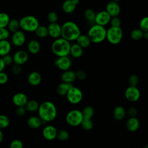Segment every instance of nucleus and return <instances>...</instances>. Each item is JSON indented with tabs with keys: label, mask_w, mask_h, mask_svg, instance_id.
Masks as SVG:
<instances>
[{
	"label": "nucleus",
	"mask_w": 148,
	"mask_h": 148,
	"mask_svg": "<svg viewBox=\"0 0 148 148\" xmlns=\"http://www.w3.org/2000/svg\"><path fill=\"white\" fill-rule=\"evenodd\" d=\"M38 116L45 123L54 120L57 114L56 105L51 101H46L39 105L38 109Z\"/></svg>",
	"instance_id": "nucleus-1"
},
{
	"label": "nucleus",
	"mask_w": 148,
	"mask_h": 148,
	"mask_svg": "<svg viewBox=\"0 0 148 148\" xmlns=\"http://www.w3.org/2000/svg\"><path fill=\"white\" fill-rule=\"evenodd\" d=\"M80 34L79 27L73 21H66L61 25V36L69 42L76 40Z\"/></svg>",
	"instance_id": "nucleus-2"
},
{
	"label": "nucleus",
	"mask_w": 148,
	"mask_h": 148,
	"mask_svg": "<svg viewBox=\"0 0 148 148\" xmlns=\"http://www.w3.org/2000/svg\"><path fill=\"white\" fill-rule=\"evenodd\" d=\"M70 47V42L61 37L56 39L51 46L53 53L58 57L68 56L69 54Z\"/></svg>",
	"instance_id": "nucleus-3"
},
{
	"label": "nucleus",
	"mask_w": 148,
	"mask_h": 148,
	"mask_svg": "<svg viewBox=\"0 0 148 148\" xmlns=\"http://www.w3.org/2000/svg\"><path fill=\"white\" fill-rule=\"evenodd\" d=\"M106 29L102 25L94 24L88 29L87 36L91 42L100 43L106 39Z\"/></svg>",
	"instance_id": "nucleus-4"
},
{
	"label": "nucleus",
	"mask_w": 148,
	"mask_h": 148,
	"mask_svg": "<svg viewBox=\"0 0 148 148\" xmlns=\"http://www.w3.org/2000/svg\"><path fill=\"white\" fill-rule=\"evenodd\" d=\"M20 28L27 32H35L39 25V21L36 17L28 15L22 17L19 20Z\"/></svg>",
	"instance_id": "nucleus-5"
},
{
	"label": "nucleus",
	"mask_w": 148,
	"mask_h": 148,
	"mask_svg": "<svg viewBox=\"0 0 148 148\" xmlns=\"http://www.w3.org/2000/svg\"><path fill=\"white\" fill-rule=\"evenodd\" d=\"M123 36V31L120 27H109L106 29V39L112 45H117L122 40Z\"/></svg>",
	"instance_id": "nucleus-6"
},
{
	"label": "nucleus",
	"mask_w": 148,
	"mask_h": 148,
	"mask_svg": "<svg viewBox=\"0 0 148 148\" xmlns=\"http://www.w3.org/2000/svg\"><path fill=\"white\" fill-rule=\"evenodd\" d=\"M83 120L82 112L77 109H73L69 111L65 117L67 124L72 127L80 125Z\"/></svg>",
	"instance_id": "nucleus-7"
},
{
	"label": "nucleus",
	"mask_w": 148,
	"mask_h": 148,
	"mask_svg": "<svg viewBox=\"0 0 148 148\" xmlns=\"http://www.w3.org/2000/svg\"><path fill=\"white\" fill-rule=\"evenodd\" d=\"M66 97L69 102L72 104H77L83 99V92L77 87L72 86L66 94Z\"/></svg>",
	"instance_id": "nucleus-8"
},
{
	"label": "nucleus",
	"mask_w": 148,
	"mask_h": 148,
	"mask_svg": "<svg viewBox=\"0 0 148 148\" xmlns=\"http://www.w3.org/2000/svg\"><path fill=\"white\" fill-rule=\"evenodd\" d=\"M125 97L130 102H134L139 100L140 92L136 86H129L125 90Z\"/></svg>",
	"instance_id": "nucleus-9"
},
{
	"label": "nucleus",
	"mask_w": 148,
	"mask_h": 148,
	"mask_svg": "<svg viewBox=\"0 0 148 148\" xmlns=\"http://www.w3.org/2000/svg\"><path fill=\"white\" fill-rule=\"evenodd\" d=\"M54 64L59 69L65 71L70 69L72 62L68 56H62L58 57V58L54 61Z\"/></svg>",
	"instance_id": "nucleus-10"
},
{
	"label": "nucleus",
	"mask_w": 148,
	"mask_h": 148,
	"mask_svg": "<svg viewBox=\"0 0 148 148\" xmlns=\"http://www.w3.org/2000/svg\"><path fill=\"white\" fill-rule=\"evenodd\" d=\"M111 17L106 10H102L96 13L94 23L96 24L105 26L109 23Z\"/></svg>",
	"instance_id": "nucleus-11"
},
{
	"label": "nucleus",
	"mask_w": 148,
	"mask_h": 148,
	"mask_svg": "<svg viewBox=\"0 0 148 148\" xmlns=\"http://www.w3.org/2000/svg\"><path fill=\"white\" fill-rule=\"evenodd\" d=\"M25 34L22 31L18 30L13 33L11 40L12 44L17 47H20L23 46L25 42Z\"/></svg>",
	"instance_id": "nucleus-12"
},
{
	"label": "nucleus",
	"mask_w": 148,
	"mask_h": 148,
	"mask_svg": "<svg viewBox=\"0 0 148 148\" xmlns=\"http://www.w3.org/2000/svg\"><path fill=\"white\" fill-rule=\"evenodd\" d=\"M57 130L56 128L51 125L45 126L42 131V135L45 139L47 140H53L57 138Z\"/></svg>",
	"instance_id": "nucleus-13"
},
{
	"label": "nucleus",
	"mask_w": 148,
	"mask_h": 148,
	"mask_svg": "<svg viewBox=\"0 0 148 148\" xmlns=\"http://www.w3.org/2000/svg\"><path fill=\"white\" fill-rule=\"evenodd\" d=\"M13 57V62L16 64L21 65L25 64L28 60V54L25 50H20L16 51Z\"/></svg>",
	"instance_id": "nucleus-14"
},
{
	"label": "nucleus",
	"mask_w": 148,
	"mask_h": 148,
	"mask_svg": "<svg viewBox=\"0 0 148 148\" xmlns=\"http://www.w3.org/2000/svg\"><path fill=\"white\" fill-rule=\"evenodd\" d=\"M105 10L111 17H116L118 16L120 13V7L117 2L112 1L107 3Z\"/></svg>",
	"instance_id": "nucleus-15"
},
{
	"label": "nucleus",
	"mask_w": 148,
	"mask_h": 148,
	"mask_svg": "<svg viewBox=\"0 0 148 148\" xmlns=\"http://www.w3.org/2000/svg\"><path fill=\"white\" fill-rule=\"evenodd\" d=\"M47 28L48 30V35L53 38L57 39L61 36V25L57 22L50 23Z\"/></svg>",
	"instance_id": "nucleus-16"
},
{
	"label": "nucleus",
	"mask_w": 148,
	"mask_h": 148,
	"mask_svg": "<svg viewBox=\"0 0 148 148\" xmlns=\"http://www.w3.org/2000/svg\"><path fill=\"white\" fill-rule=\"evenodd\" d=\"M27 96L23 92H17L15 94L13 98V103L17 106H24L28 101Z\"/></svg>",
	"instance_id": "nucleus-17"
},
{
	"label": "nucleus",
	"mask_w": 148,
	"mask_h": 148,
	"mask_svg": "<svg viewBox=\"0 0 148 148\" xmlns=\"http://www.w3.org/2000/svg\"><path fill=\"white\" fill-rule=\"evenodd\" d=\"M41 81L42 76L40 73L37 71H33L28 76V82L31 86H36L40 83Z\"/></svg>",
	"instance_id": "nucleus-18"
},
{
	"label": "nucleus",
	"mask_w": 148,
	"mask_h": 148,
	"mask_svg": "<svg viewBox=\"0 0 148 148\" xmlns=\"http://www.w3.org/2000/svg\"><path fill=\"white\" fill-rule=\"evenodd\" d=\"M61 80L62 81V82L72 84V83L76 79L75 72H74L73 71L70 70V69L65 71L61 74Z\"/></svg>",
	"instance_id": "nucleus-19"
},
{
	"label": "nucleus",
	"mask_w": 148,
	"mask_h": 148,
	"mask_svg": "<svg viewBox=\"0 0 148 148\" xmlns=\"http://www.w3.org/2000/svg\"><path fill=\"white\" fill-rule=\"evenodd\" d=\"M126 127L130 132L136 131L139 127V121L136 117H130L127 121Z\"/></svg>",
	"instance_id": "nucleus-20"
},
{
	"label": "nucleus",
	"mask_w": 148,
	"mask_h": 148,
	"mask_svg": "<svg viewBox=\"0 0 148 148\" xmlns=\"http://www.w3.org/2000/svg\"><path fill=\"white\" fill-rule=\"evenodd\" d=\"M77 3L75 0H65L62 5V9L66 13H71L76 9Z\"/></svg>",
	"instance_id": "nucleus-21"
},
{
	"label": "nucleus",
	"mask_w": 148,
	"mask_h": 148,
	"mask_svg": "<svg viewBox=\"0 0 148 148\" xmlns=\"http://www.w3.org/2000/svg\"><path fill=\"white\" fill-rule=\"evenodd\" d=\"M69 54L75 58H80L83 54V48L80 46L77 43H75L71 45Z\"/></svg>",
	"instance_id": "nucleus-22"
},
{
	"label": "nucleus",
	"mask_w": 148,
	"mask_h": 148,
	"mask_svg": "<svg viewBox=\"0 0 148 148\" xmlns=\"http://www.w3.org/2000/svg\"><path fill=\"white\" fill-rule=\"evenodd\" d=\"M27 124L31 128L36 129L41 127L43 124V121L39 116H32L28 119Z\"/></svg>",
	"instance_id": "nucleus-23"
},
{
	"label": "nucleus",
	"mask_w": 148,
	"mask_h": 148,
	"mask_svg": "<svg viewBox=\"0 0 148 148\" xmlns=\"http://www.w3.org/2000/svg\"><path fill=\"white\" fill-rule=\"evenodd\" d=\"M11 49V43L8 40H0V56L9 54Z\"/></svg>",
	"instance_id": "nucleus-24"
},
{
	"label": "nucleus",
	"mask_w": 148,
	"mask_h": 148,
	"mask_svg": "<svg viewBox=\"0 0 148 148\" xmlns=\"http://www.w3.org/2000/svg\"><path fill=\"white\" fill-rule=\"evenodd\" d=\"M27 49L30 53L32 54H36L39 53L40 49V45L38 40L35 39H32L29 41L27 45Z\"/></svg>",
	"instance_id": "nucleus-25"
},
{
	"label": "nucleus",
	"mask_w": 148,
	"mask_h": 148,
	"mask_svg": "<svg viewBox=\"0 0 148 148\" xmlns=\"http://www.w3.org/2000/svg\"><path fill=\"white\" fill-rule=\"evenodd\" d=\"M125 116V110L122 106H117L113 112V116L116 120H123Z\"/></svg>",
	"instance_id": "nucleus-26"
},
{
	"label": "nucleus",
	"mask_w": 148,
	"mask_h": 148,
	"mask_svg": "<svg viewBox=\"0 0 148 148\" xmlns=\"http://www.w3.org/2000/svg\"><path fill=\"white\" fill-rule=\"evenodd\" d=\"M72 86L73 84L71 83L62 82L58 85L57 87V92L60 96H65Z\"/></svg>",
	"instance_id": "nucleus-27"
},
{
	"label": "nucleus",
	"mask_w": 148,
	"mask_h": 148,
	"mask_svg": "<svg viewBox=\"0 0 148 148\" xmlns=\"http://www.w3.org/2000/svg\"><path fill=\"white\" fill-rule=\"evenodd\" d=\"M76 43H77L83 49L88 47L91 43V40L87 35L80 34L76 39Z\"/></svg>",
	"instance_id": "nucleus-28"
},
{
	"label": "nucleus",
	"mask_w": 148,
	"mask_h": 148,
	"mask_svg": "<svg viewBox=\"0 0 148 148\" xmlns=\"http://www.w3.org/2000/svg\"><path fill=\"white\" fill-rule=\"evenodd\" d=\"M39 104L37 101L32 99V100L28 101L25 105L24 106V107L27 111L33 112L38 110L39 108Z\"/></svg>",
	"instance_id": "nucleus-29"
},
{
	"label": "nucleus",
	"mask_w": 148,
	"mask_h": 148,
	"mask_svg": "<svg viewBox=\"0 0 148 148\" xmlns=\"http://www.w3.org/2000/svg\"><path fill=\"white\" fill-rule=\"evenodd\" d=\"M83 119H91L94 114V109L91 106H86L81 111Z\"/></svg>",
	"instance_id": "nucleus-30"
},
{
	"label": "nucleus",
	"mask_w": 148,
	"mask_h": 148,
	"mask_svg": "<svg viewBox=\"0 0 148 148\" xmlns=\"http://www.w3.org/2000/svg\"><path fill=\"white\" fill-rule=\"evenodd\" d=\"M95 14L96 13L94 12V10L90 8L86 9L84 12V16L86 20L90 23L95 24L94 20H95Z\"/></svg>",
	"instance_id": "nucleus-31"
},
{
	"label": "nucleus",
	"mask_w": 148,
	"mask_h": 148,
	"mask_svg": "<svg viewBox=\"0 0 148 148\" xmlns=\"http://www.w3.org/2000/svg\"><path fill=\"white\" fill-rule=\"evenodd\" d=\"M7 27L9 32L13 33L18 31L20 28L19 21L16 18H13L12 20L10 19Z\"/></svg>",
	"instance_id": "nucleus-32"
},
{
	"label": "nucleus",
	"mask_w": 148,
	"mask_h": 148,
	"mask_svg": "<svg viewBox=\"0 0 148 148\" xmlns=\"http://www.w3.org/2000/svg\"><path fill=\"white\" fill-rule=\"evenodd\" d=\"M35 32L36 36L40 38H45L49 35L47 28L44 25H39L35 31Z\"/></svg>",
	"instance_id": "nucleus-33"
},
{
	"label": "nucleus",
	"mask_w": 148,
	"mask_h": 148,
	"mask_svg": "<svg viewBox=\"0 0 148 148\" xmlns=\"http://www.w3.org/2000/svg\"><path fill=\"white\" fill-rule=\"evenodd\" d=\"M10 20V17L6 13H0V28L7 27Z\"/></svg>",
	"instance_id": "nucleus-34"
},
{
	"label": "nucleus",
	"mask_w": 148,
	"mask_h": 148,
	"mask_svg": "<svg viewBox=\"0 0 148 148\" xmlns=\"http://www.w3.org/2000/svg\"><path fill=\"white\" fill-rule=\"evenodd\" d=\"M131 38L134 40H139L143 38V32L139 28L133 29L131 32Z\"/></svg>",
	"instance_id": "nucleus-35"
},
{
	"label": "nucleus",
	"mask_w": 148,
	"mask_h": 148,
	"mask_svg": "<svg viewBox=\"0 0 148 148\" xmlns=\"http://www.w3.org/2000/svg\"><path fill=\"white\" fill-rule=\"evenodd\" d=\"M80 125L84 130L90 131L93 128L94 123L91 119H83Z\"/></svg>",
	"instance_id": "nucleus-36"
},
{
	"label": "nucleus",
	"mask_w": 148,
	"mask_h": 148,
	"mask_svg": "<svg viewBox=\"0 0 148 148\" xmlns=\"http://www.w3.org/2000/svg\"><path fill=\"white\" fill-rule=\"evenodd\" d=\"M69 136V134L66 130H61L59 131H57V138L61 141H65L66 140Z\"/></svg>",
	"instance_id": "nucleus-37"
},
{
	"label": "nucleus",
	"mask_w": 148,
	"mask_h": 148,
	"mask_svg": "<svg viewBox=\"0 0 148 148\" xmlns=\"http://www.w3.org/2000/svg\"><path fill=\"white\" fill-rule=\"evenodd\" d=\"M139 29L143 32L148 31V17L147 16L143 17L140 21Z\"/></svg>",
	"instance_id": "nucleus-38"
},
{
	"label": "nucleus",
	"mask_w": 148,
	"mask_h": 148,
	"mask_svg": "<svg viewBox=\"0 0 148 148\" xmlns=\"http://www.w3.org/2000/svg\"><path fill=\"white\" fill-rule=\"evenodd\" d=\"M9 119L6 116L0 114V128H6L9 125Z\"/></svg>",
	"instance_id": "nucleus-39"
},
{
	"label": "nucleus",
	"mask_w": 148,
	"mask_h": 148,
	"mask_svg": "<svg viewBox=\"0 0 148 148\" xmlns=\"http://www.w3.org/2000/svg\"><path fill=\"white\" fill-rule=\"evenodd\" d=\"M10 36V32L5 28H0V40H7Z\"/></svg>",
	"instance_id": "nucleus-40"
},
{
	"label": "nucleus",
	"mask_w": 148,
	"mask_h": 148,
	"mask_svg": "<svg viewBox=\"0 0 148 148\" xmlns=\"http://www.w3.org/2000/svg\"><path fill=\"white\" fill-rule=\"evenodd\" d=\"M139 77L136 75H131L128 77V82L130 86H136L139 83Z\"/></svg>",
	"instance_id": "nucleus-41"
},
{
	"label": "nucleus",
	"mask_w": 148,
	"mask_h": 148,
	"mask_svg": "<svg viewBox=\"0 0 148 148\" xmlns=\"http://www.w3.org/2000/svg\"><path fill=\"white\" fill-rule=\"evenodd\" d=\"M58 19V14L56 12L51 11L50 12L47 14V20L50 23H56Z\"/></svg>",
	"instance_id": "nucleus-42"
},
{
	"label": "nucleus",
	"mask_w": 148,
	"mask_h": 148,
	"mask_svg": "<svg viewBox=\"0 0 148 148\" xmlns=\"http://www.w3.org/2000/svg\"><path fill=\"white\" fill-rule=\"evenodd\" d=\"M121 22L119 17H118V16H116L111 17L109 24H110V27H120L121 25Z\"/></svg>",
	"instance_id": "nucleus-43"
},
{
	"label": "nucleus",
	"mask_w": 148,
	"mask_h": 148,
	"mask_svg": "<svg viewBox=\"0 0 148 148\" xmlns=\"http://www.w3.org/2000/svg\"><path fill=\"white\" fill-rule=\"evenodd\" d=\"M10 148H23V143L19 139H14L10 143Z\"/></svg>",
	"instance_id": "nucleus-44"
},
{
	"label": "nucleus",
	"mask_w": 148,
	"mask_h": 148,
	"mask_svg": "<svg viewBox=\"0 0 148 148\" xmlns=\"http://www.w3.org/2000/svg\"><path fill=\"white\" fill-rule=\"evenodd\" d=\"M2 59L3 61L5 66L6 65H10L13 62V57L12 56H10L9 54L2 56Z\"/></svg>",
	"instance_id": "nucleus-45"
},
{
	"label": "nucleus",
	"mask_w": 148,
	"mask_h": 148,
	"mask_svg": "<svg viewBox=\"0 0 148 148\" xmlns=\"http://www.w3.org/2000/svg\"><path fill=\"white\" fill-rule=\"evenodd\" d=\"M76 74V79H78L80 80H83L86 77V72L83 70H78L76 72H75Z\"/></svg>",
	"instance_id": "nucleus-46"
},
{
	"label": "nucleus",
	"mask_w": 148,
	"mask_h": 148,
	"mask_svg": "<svg viewBox=\"0 0 148 148\" xmlns=\"http://www.w3.org/2000/svg\"><path fill=\"white\" fill-rule=\"evenodd\" d=\"M21 66L18 64H14L12 68V72L14 75H18L21 72Z\"/></svg>",
	"instance_id": "nucleus-47"
},
{
	"label": "nucleus",
	"mask_w": 148,
	"mask_h": 148,
	"mask_svg": "<svg viewBox=\"0 0 148 148\" xmlns=\"http://www.w3.org/2000/svg\"><path fill=\"white\" fill-rule=\"evenodd\" d=\"M8 80V76L3 72H0V84H5Z\"/></svg>",
	"instance_id": "nucleus-48"
},
{
	"label": "nucleus",
	"mask_w": 148,
	"mask_h": 148,
	"mask_svg": "<svg viewBox=\"0 0 148 148\" xmlns=\"http://www.w3.org/2000/svg\"><path fill=\"white\" fill-rule=\"evenodd\" d=\"M26 109L24 106H17L16 110V113L18 116H23L26 112Z\"/></svg>",
	"instance_id": "nucleus-49"
},
{
	"label": "nucleus",
	"mask_w": 148,
	"mask_h": 148,
	"mask_svg": "<svg viewBox=\"0 0 148 148\" xmlns=\"http://www.w3.org/2000/svg\"><path fill=\"white\" fill-rule=\"evenodd\" d=\"M137 109L135 107H130L128 110V114L130 117H135L137 114Z\"/></svg>",
	"instance_id": "nucleus-50"
},
{
	"label": "nucleus",
	"mask_w": 148,
	"mask_h": 148,
	"mask_svg": "<svg viewBox=\"0 0 148 148\" xmlns=\"http://www.w3.org/2000/svg\"><path fill=\"white\" fill-rule=\"evenodd\" d=\"M5 65L2 58H0V72H2L3 70V69L5 68Z\"/></svg>",
	"instance_id": "nucleus-51"
},
{
	"label": "nucleus",
	"mask_w": 148,
	"mask_h": 148,
	"mask_svg": "<svg viewBox=\"0 0 148 148\" xmlns=\"http://www.w3.org/2000/svg\"><path fill=\"white\" fill-rule=\"evenodd\" d=\"M143 38H145V39H148V31L143 32Z\"/></svg>",
	"instance_id": "nucleus-52"
},
{
	"label": "nucleus",
	"mask_w": 148,
	"mask_h": 148,
	"mask_svg": "<svg viewBox=\"0 0 148 148\" xmlns=\"http://www.w3.org/2000/svg\"><path fill=\"white\" fill-rule=\"evenodd\" d=\"M2 140H3V134L0 130V143L2 141Z\"/></svg>",
	"instance_id": "nucleus-53"
},
{
	"label": "nucleus",
	"mask_w": 148,
	"mask_h": 148,
	"mask_svg": "<svg viewBox=\"0 0 148 148\" xmlns=\"http://www.w3.org/2000/svg\"><path fill=\"white\" fill-rule=\"evenodd\" d=\"M145 148H148V147H147V145H146V146H145Z\"/></svg>",
	"instance_id": "nucleus-54"
}]
</instances>
